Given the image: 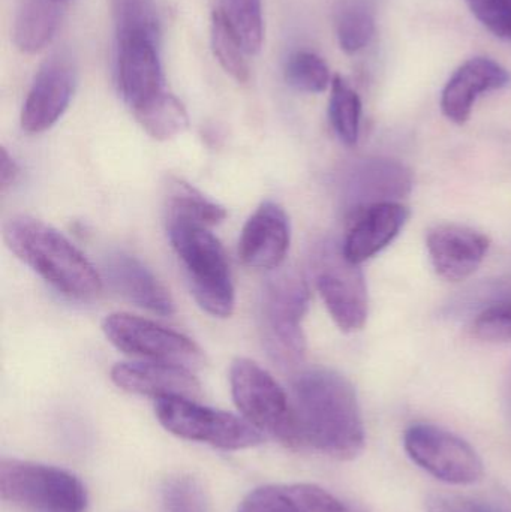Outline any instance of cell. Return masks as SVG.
Instances as JSON below:
<instances>
[{
	"mask_svg": "<svg viewBox=\"0 0 511 512\" xmlns=\"http://www.w3.org/2000/svg\"><path fill=\"white\" fill-rule=\"evenodd\" d=\"M300 442L332 459L354 460L365 448V424L353 384L330 369H309L293 381Z\"/></svg>",
	"mask_w": 511,
	"mask_h": 512,
	"instance_id": "6da1fadb",
	"label": "cell"
},
{
	"mask_svg": "<svg viewBox=\"0 0 511 512\" xmlns=\"http://www.w3.org/2000/svg\"><path fill=\"white\" fill-rule=\"evenodd\" d=\"M3 240L12 254L66 297L89 300L102 291L92 262L51 225L15 216L3 227Z\"/></svg>",
	"mask_w": 511,
	"mask_h": 512,
	"instance_id": "7a4b0ae2",
	"label": "cell"
},
{
	"mask_svg": "<svg viewBox=\"0 0 511 512\" xmlns=\"http://www.w3.org/2000/svg\"><path fill=\"white\" fill-rule=\"evenodd\" d=\"M168 237L198 306L215 318H230L236 294L221 242L209 228L182 221H168Z\"/></svg>",
	"mask_w": 511,
	"mask_h": 512,
	"instance_id": "3957f363",
	"label": "cell"
},
{
	"mask_svg": "<svg viewBox=\"0 0 511 512\" xmlns=\"http://www.w3.org/2000/svg\"><path fill=\"white\" fill-rule=\"evenodd\" d=\"M308 306V283L297 271L276 273L264 285L261 336L267 354L279 366H297L305 357L302 321Z\"/></svg>",
	"mask_w": 511,
	"mask_h": 512,
	"instance_id": "277c9868",
	"label": "cell"
},
{
	"mask_svg": "<svg viewBox=\"0 0 511 512\" xmlns=\"http://www.w3.org/2000/svg\"><path fill=\"white\" fill-rule=\"evenodd\" d=\"M0 495L27 512H86L87 490L65 469L26 460L0 463Z\"/></svg>",
	"mask_w": 511,
	"mask_h": 512,
	"instance_id": "5b68a950",
	"label": "cell"
},
{
	"mask_svg": "<svg viewBox=\"0 0 511 512\" xmlns=\"http://www.w3.org/2000/svg\"><path fill=\"white\" fill-rule=\"evenodd\" d=\"M231 396L243 418L261 433L287 447H302L293 403L284 388L249 358H237L230 367Z\"/></svg>",
	"mask_w": 511,
	"mask_h": 512,
	"instance_id": "8992f818",
	"label": "cell"
},
{
	"mask_svg": "<svg viewBox=\"0 0 511 512\" xmlns=\"http://www.w3.org/2000/svg\"><path fill=\"white\" fill-rule=\"evenodd\" d=\"M155 414L162 427L177 438L221 450H246L264 442L263 433L245 418L198 405L195 400L180 397L156 400Z\"/></svg>",
	"mask_w": 511,
	"mask_h": 512,
	"instance_id": "52a82bcc",
	"label": "cell"
},
{
	"mask_svg": "<svg viewBox=\"0 0 511 512\" xmlns=\"http://www.w3.org/2000/svg\"><path fill=\"white\" fill-rule=\"evenodd\" d=\"M315 285L335 324L345 333H356L368 321L369 300L359 264L348 261L342 246H318L314 255Z\"/></svg>",
	"mask_w": 511,
	"mask_h": 512,
	"instance_id": "ba28073f",
	"label": "cell"
},
{
	"mask_svg": "<svg viewBox=\"0 0 511 512\" xmlns=\"http://www.w3.org/2000/svg\"><path fill=\"white\" fill-rule=\"evenodd\" d=\"M408 457L423 471L452 486H470L483 477L477 451L455 433L432 424H413L404 435Z\"/></svg>",
	"mask_w": 511,
	"mask_h": 512,
	"instance_id": "9c48e42d",
	"label": "cell"
},
{
	"mask_svg": "<svg viewBox=\"0 0 511 512\" xmlns=\"http://www.w3.org/2000/svg\"><path fill=\"white\" fill-rule=\"evenodd\" d=\"M102 331L111 345L134 357L183 367L203 363V351L197 343L150 319L129 313H111L102 321Z\"/></svg>",
	"mask_w": 511,
	"mask_h": 512,
	"instance_id": "30bf717a",
	"label": "cell"
},
{
	"mask_svg": "<svg viewBox=\"0 0 511 512\" xmlns=\"http://www.w3.org/2000/svg\"><path fill=\"white\" fill-rule=\"evenodd\" d=\"M77 86L74 63L65 54L50 57L39 68L21 110V128L27 134H42L53 128L68 110Z\"/></svg>",
	"mask_w": 511,
	"mask_h": 512,
	"instance_id": "8fae6325",
	"label": "cell"
},
{
	"mask_svg": "<svg viewBox=\"0 0 511 512\" xmlns=\"http://www.w3.org/2000/svg\"><path fill=\"white\" fill-rule=\"evenodd\" d=\"M158 47L149 36L117 38V84L132 111L165 92Z\"/></svg>",
	"mask_w": 511,
	"mask_h": 512,
	"instance_id": "7c38bea8",
	"label": "cell"
},
{
	"mask_svg": "<svg viewBox=\"0 0 511 512\" xmlns=\"http://www.w3.org/2000/svg\"><path fill=\"white\" fill-rule=\"evenodd\" d=\"M511 75L491 57L477 56L462 63L444 86L441 110L450 122L464 125L470 120L480 96L509 86Z\"/></svg>",
	"mask_w": 511,
	"mask_h": 512,
	"instance_id": "4fadbf2b",
	"label": "cell"
},
{
	"mask_svg": "<svg viewBox=\"0 0 511 512\" xmlns=\"http://www.w3.org/2000/svg\"><path fill=\"white\" fill-rule=\"evenodd\" d=\"M291 242L290 219L279 204L266 201L246 221L239 239V258L258 270L281 267Z\"/></svg>",
	"mask_w": 511,
	"mask_h": 512,
	"instance_id": "5bb4252c",
	"label": "cell"
},
{
	"mask_svg": "<svg viewBox=\"0 0 511 512\" xmlns=\"http://www.w3.org/2000/svg\"><path fill=\"white\" fill-rule=\"evenodd\" d=\"M413 189V174L402 162L387 158L360 161L347 183V201L351 215L383 203H396Z\"/></svg>",
	"mask_w": 511,
	"mask_h": 512,
	"instance_id": "9a60e30c",
	"label": "cell"
},
{
	"mask_svg": "<svg viewBox=\"0 0 511 512\" xmlns=\"http://www.w3.org/2000/svg\"><path fill=\"white\" fill-rule=\"evenodd\" d=\"M426 246L435 271L449 282H462L476 273L491 240L473 228L441 224L429 231Z\"/></svg>",
	"mask_w": 511,
	"mask_h": 512,
	"instance_id": "2e32d148",
	"label": "cell"
},
{
	"mask_svg": "<svg viewBox=\"0 0 511 512\" xmlns=\"http://www.w3.org/2000/svg\"><path fill=\"white\" fill-rule=\"evenodd\" d=\"M111 379L117 387L128 393L153 399L195 400L201 396L198 379L188 367L158 361H132L119 363L111 369Z\"/></svg>",
	"mask_w": 511,
	"mask_h": 512,
	"instance_id": "e0dca14e",
	"label": "cell"
},
{
	"mask_svg": "<svg viewBox=\"0 0 511 512\" xmlns=\"http://www.w3.org/2000/svg\"><path fill=\"white\" fill-rule=\"evenodd\" d=\"M408 218L410 210L399 203L377 204L357 213L342 245L345 258L360 265L380 254L399 236Z\"/></svg>",
	"mask_w": 511,
	"mask_h": 512,
	"instance_id": "ac0fdd59",
	"label": "cell"
},
{
	"mask_svg": "<svg viewBox=\"0 0 511 512\" xmlns=\"http://www.w3.org/2000/svg\"><path fill=\"white\" fill-rule=\"evenodd\" d=\"M105 273L114 291L131 303L155 315L171 316L176 312L170 291L135 256L122 252L108 256Z\"/></svg>",
	"mask_w": 511,
	"mask_h": 512,
	"instance_id": "d6986e66",
	"label": "cell"
},
{
	"mask_svg": "<svg viewBox=\"0 0 511 512\" xmlns=\"http://www.w3.org/2000/svg\"><path fill=\"white\" fill-rule=\"evenodd\" d=\"M345 505L314 484L266 486L249 493L237 512H341Z\"/></svg>",
	"mask_w": 511,
	"mask_h": 512,
	"instance_id": "ffe728a7",
	"label": "cell"
},
{
	"mask_svg": "<svg viewBox=\"0 0 511 512\" xmlns=\"http://www.w3.org/2000/svg\"><path fill=\"white\" fill-rule=\"evenodd\" d=\"M56 0H23L14 23V42L21 53L44 50L56 35L60 21Z\"/></svg>",
	"mask_w": 511,
	"mask_h": 512,
	"instance_id": "44dd1931",
	"label": "cell"
},
{
	"mask_svg": "<svg viewBox=\"0 0 511 512\" xmlns=\"http://www.w3.org/2000/svg\"><path fill=\"white\" fill-rule=\"evenodd\" d=\"M167 189V221L191 222L210 228L227 218L225 207L204 197L183 180L171 179Z\"/></svg>",
	"mask_w": 511,
	"mask_h": 512,
	"instance_id": "7402d4cb",
	"label": "cell"
},
{
	"mask_svg": "<svg viewBox=\"0 0 511 512\" xmlns=\"http://www.w3.org/2000/svg\"><path fill=\"white\" fill-rule=\"evenodd\" d=\"M335 33L344 53L357 54L375 35V11L369 0H339L335 8Z\"/></svg>",
	"mask_w": 511,
	"mask_h": 512,
	"instance_id": "603a6c76",
	"label": "cell"
},
{
	"mask_svg": "<svg viewBox=\"0 0 511 512\" xmlns=\"http://www.w3.org/2000/svg\"><path fill=\"white\" fill-rule=\"evenodd\" d=\"M135 119L141 128L159 141L171 140L186 131L189 125L185 105L171 95L162 92L152 101L134 111Z\"/></svg>",
	"mask_w": 511,
	"mask_h": 512,
	"instance_id": "cb8c5ba5",
	"label": "cell"
},
{
	"mask_svg": "<svg viewBox=\"0 0 511 512\" xmlns=\"http://www.w3.org/2000/svg\"><path fill=\"white\" fill-rule=\"evenodd\" d=\"M236 33L249 56L263 47L264 18L261 0H218L215 9Z\"/></svg>",
	"mask_w": 511,
	"mask_h": 512,
	"instance_id": "d4e9b609",
	"label": "cell"
},
{
	"mask_svg": "<svg viewBox=\"0 0 511 512\" xmlns=\"http://www.w3.org/2000/svg\"><path fill=\"white\" fill-rule=\"evenodd\" d=\"M329 117L339 140L347 146H356L360 135L362 99L341 75L333 77L330 86Z\"/></svg>",
	"mask_w": 511,
	"mask_h": 512,
	"instance_id": "484cf974",
	"label": "cell"
},
{
	"mask_svg": "<svg viewBox=\"0 0 511 512\" xmlns=\"http://www.w3.org/2000/svg\"><path fill=\"white\" fill-rule=\"evenodd\" d=\"M117 38L143 35L161 39V17L155 0H110Z\"/></svg>",
	"mask_w": 511,
	"mask_h": 512,
	"instance_id": "4316f807",
	"label": "cell"
},
{
	"mask_svg": "<svg viewBox=\"0 0 511 512\" xmlns=\"http://www.w3.org/2000/svg\"><path fill=\"white\" fill-rule=\"evenodd\" d=\"M210 39H212L213 54L222 69L237 83H246L249 80V65L246 56L249 54L246 53L242 42L239 41L236 33L231 30L227 21L218 11H213Z\"/></svg>",
	"mask_w": 511,
	"mask_h": 512,
	"instance_id": "83f0119b",
	"label": "cell"
},
{
	"mask_svg": "<svg viewBox=\"0 0 511 512\" xmlns=\"http://www.w3.org/2000/svg\"><path fill=\"white\" fill-rule=\"evenodd\" d=\"M285 81L297 92L321 93L332 86V74L323 57L312 51L300 50L285 62Z\"/></svg>",
	"mask_w": 511,
	"mask_h": 512,
	"instance_id": "f1b7e54d",
	"label": "cell"
},
{
	"mask_svg": "<svg viewBox=\"0 0 511 512\" xmlns=\"http://www.w3.org/2000/svg\"><path fill=\"white\" fill-rule=\"evenodd\" d=\"M162 505L165 512H209L203 487L189 475H177L165 481Z\"/></svg>",
	"mask_w": 511,
	"mask_h": 512,
	"instance_id": "f546056e",
	"label": "cell"
},
{
	"mask_svg": "<svg viewBox=\"0 0 511 512\" xmlns=\"http://www.w3.org/2000/svg\"><path fill=\"white\" fill-rule=\"evenodd\" d=\"M473 333L485 342H511V301L486 307L474 321Z\"/></svg>",
	"mask_w": 511,
	"mask_h": 512,
	"instance_id": "4dcf8cb0",
	"label": "cell"
},
{
	"mask_svg": "<svg viewBox=\"0 0 511 512\" xmlns=\"http://www.w3.org/2000/svg\"><path fill=\"white\" fill-rule=\"evenodd\" d=\"M474 17L497 38L511 42V0H465Z\"/></svg>",
	"mask_w": 511,
	"mask_h": 512,
	"instance_id": "1f68e13d",
	"label": "cell"
},
{
	"mask_svg": "<svg viewBox=\"0 0 511 512\" xmlns=\"http://www.w3.org/2000/svg\"><path fill=\"white\" fill-rule=\"evenodd\" d=\"M428 512H471L465 498H450V496L432 495L426 502Z\"/></svg>",
	"mask_w": 511,
	"mask_h": 512,
	"instance_id": "d6a6232c",
	"label": "cell"
},
{
	"mask_svg": "<svg viewBox=\"0 0 511 512\" xmlns=\"http://www.w3.org/2000/svg\"><path fill=\"white\" fill-rule=\"evenodd\" d=\"M18 176H20V167H18L15 159L6 152V149H2V165H0V186H2V191H6L9 186L14 185L17 182Z\"/></svg>",
	"mask_w": 511,
	"mask_h": 512,
	"instance_id": "836d02e7",
	"label": "cell"
},
{
	"mask_svg": "<svg viewBox=\"0 0 511 512\" xmlns=\"http://www.w3.org/2000/svg\"><path fill=\"white\" fill-rule=\"evenodd\" d=\"M471 512H511V505L494 498H465Z\"/></svg>",
	"mask_w": 511,
	"mask_h": 512,
	"instance_id": "e575fe53",
	"label": "cell"
},
{
	"mask_svg": "<svg viewBox=\"0 0 511 512\" xmlns=\"http://www.w3.org/2000/svg\"><path fill=\"white\" fill-rule=\"evenodd\" d=\"M341 512H366V511L362 510V508L348 507V505H345L344 510H342Z\"/></svg>",
	"mask_w": 511,
	"mask_h": 512,
	"instance_id": "d590c367",
	"label": "cell"
},
{
	"mask_svg": "<svg viewBox=\"0 0 511 512\" xmlns=\"http://www.w3.org/2000/svg\"><path fill=\"white\" fill-rule=\"evenodd\" d=\"M509 406H510V415H511V369H510V376H509Z\"/></svg>",
	"mask_w": 511,
	"mask_h": 512,
	"instance_id": "8d00e7d4",
	"label": "cell"
},
{
	"mask_svg": "<svg viewBox=\"0 0 511 512\" xmlns=\"http://www.w3.org/2000/svg\"><path fill=\"white\" fill-rule=\"evenodd\" d=\"M56 2H63V0H56Z\"/></svg>",
	"mask_w": 511,
	"mask_h": 512,
	"instance_id": "74e56055",
	"label": "cell"
}]
</instances>
